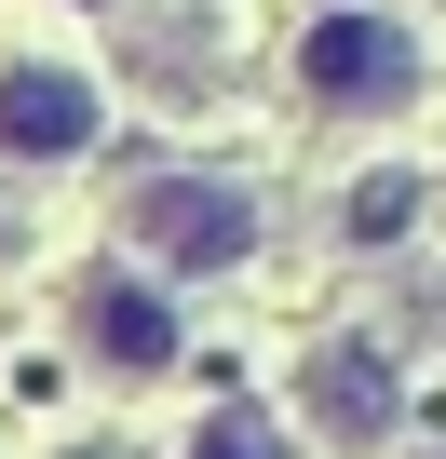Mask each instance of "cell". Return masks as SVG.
Wrapping results in <instances>:
<instances>
[{
    "label": "cell",
    "mask_w": 446,
    "mask_h": 459,
    "mask_svg": "<svg viewBox=\"0 0 446 459\" xmlns=\"http://www.w3.org/2000/svg\"><path fill=\"white\" fill-rule=\"evenodd\" d=\"M203 459H284V432H271V419H231V432H216Z\"/></svg>",
    "instance_id": "7"
},
{
    "label": "cell",
    "mask_w": 446,
    "mask_h": 459,
    "mask_svg": "<svg viewBox=\"0 0 446 459\" xmlns=\"http://www.w3.org/2000/svg\"><path fill=\"white\" fill-rule=\"evenodd\" d=\"M68 325H82V351H95L109 378H162V365H176V338H189L162 271H95V284L68 298Z\"/></svg>",
    "instance_id": "3"
},
{
    "label": "cell",
    "mask_w": 446,
    "mask_h": 459,
    "mask_svg": "<svg viewBox=\"0 0 446 459\" xmlns=\"http://www.w3.org/2000/svg\"><path fill=\"white\" fill-rule=\"evenodd\" d=\"M109 135V95L82 82V68H0V149H14V162H82Z\"/></svg>",
    "instance_id": "4"
},
{
    "label": "cell",
    "mask_w": 446,
    "mask_h": 459,
    "mask_svg": "<svg viewBox=\"0 0 446 459\" xmlns=\"http://www.w3.org/2000/svg\"><path fill=\"white\" fill-rule=\"evenodd\" d=\"M311 405H325V432H379L392 365H379V351H325V365H311Z\"/></svg>",
    "instance_id": "5"
},
{
    "label": "cell",
    "mask_w": 446,
    "mask_h": 459,
    "mask_svg": "<svg viewBox=\"0 0 446 459\" xmlns=\"http://www.w3.org/2000/svg\"><path fill=\"white\" fill-rule=\"evenodd\" d=\"M122 230H136V257H149L162 284H203V271H244V257H258V203H244L231 176H149V189L122 203Z\"/></svg>",
    "instance_id": "2"
},
{
    "label": "cell",
    "mask_w": 446,
    "mask_h": 459,
    "mask_svg": "<svg viewBox=\"0 0 446 459\" xmlns=\"http://www.w3.org/2000/svg\"><path fill=\"white\" fill-rule=\"evenodd\" d=\"M298 95L325 122H365V108H406L419 95V28L379 14V0H325L298 28Z\"/></svg>",
    "instance_id": "1"
},
{
    "label": "cell",
    "mask_w": 446,
    "mask_h": 459,
    "mask_svg": "<svg viewBox=\"0 0 446 459\" xmlns=\"http://www.w3.org/2000/svg\"><path fill=\"white\" fill-rule=\"evenodd\" d=\"M406 216H419V176H352L338 189V244H406Z\"/></svg>",
    "instance_id": "6"
}]
</instances>
